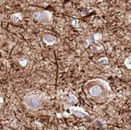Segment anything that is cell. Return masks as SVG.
Masks as SVG:
<instances>
[{"label": "cell", "instance_id": "obj_3", "mask_svg": "<svg viewBox=\"0 0 131 130\" xmlns=\"http://www.w3.org/2000/svg\"><path fill=\"white\" fill-rule=\"evenodd\" d=\"M25 103L27 107L31 110H37L41 103V99L36 95H30L25 98Z\"/></svg>", "mask_w": 131, "mask_h": 130}, {"label": "cell", "instance_id": "obj_5", "mask_svg": "<svg viewBox=\"0 0 131 130\" xmlns=\"http://www.w3.org/2000/svg\"><path fill=\"white\" fill-rule=\"evenodd\" d=\"M57 41V38L53 34H46L43 36V42L48 45H53Z\"/></svg>", "mask_w": 131, "mask_h": 130}, {"label": "cell", "instance_id": "obj_8", "mask_svg": "<svg viewBox=\"0 0 131 130\" xmlns=\"http://www.w3.org/2000/svg\"><path fill=\"white\" fill-rule=\"evenodd\" d=\"M124 64H125V65L127 67V68L130 69V56L126 59V61H125Z\"/></svg>", "mask_w": 131, "mask_h": 130}, {"label": "cell", "instance_id": "obj_9", "mask_svg": "<svg viewBox=\"0 0 131 130\" xmlns=\"http://www.w3.org/2000/svg\"><path fill=\"white\" fill-rule=\"evenodd\" d=\"M3 103V99L0 98V103Z\"/></svg>", "mask_w": 131, "mask_h": 130}, {"label": "cell", "instance_id": "obj_4", "mask_svg": "<svg viewBox=\"0 0 131 130\" xmlns=\"http://www.w3.org/2000/svg\"><path fill=\"white\" fill-rule=\"evenodd\" d=\"M69 110H70L71 113L74 114L77 117H82V119H90V115L84 111V109L82 108H79V107H70Z\"/></svg>", "mask_w": 131, "mask_h": 130}, {"label": "cell", "instance_id": "obj_2", "mask_svg": "<svg viewBox=\"0 0 131 130\" xmlns=\"http://www.w3.org/2000/svg\"><path fill=\"white\" fill-rule=\"evenodd\" d=\"M53 14L52 12L48 10H44L42 12H36L33 14V17L38 20L39 22H41L42 23H48L52 20Z\"/></svg>", "mask_w": 131, "mask_h": 130}, {"label": "cell", "instance_id": "obj_1", "mask_svg": "<svg viewBox=\"0 0 131 130\" xmlns=\"http://www.w3.org/2000/svg\"><path fill=\"white\" fill-rule=\"evenodd\" d=\"M84 89L87 96L92 99L103 100L114 95L108 82L101 78L89 80L84 85Z\"/></svg>", "mask_w": 131, "mask_h": 130}, {"label": "cell", "instance_id": "obj_6", "mask_svg": "<svg viewBox=\"0 0 131 130\" xmlns=\"http://www.w3.org/2000/svg\"><path fill=\"white\" fill-rule=\"evenodd\" d=\"M68 104H72V103H75L77 102V99L75 98V96H71L68 97Z\"/></svg>", "mask_w": 131, "mask_h": 130}, {"label": "cell", "instance_id": "obj_7", "mask_svg": "<svg viewBox=\"0 0 131 130\" xmlns=\"http://www.w3.org/2000/svg\"><path fill=\"white\" fill-rule=\"evenodd\" d=\"M108 62V58H107V57H102V58H101L100 60L97 61V64L103 65V64H107Z\"/></svg>", "mask_w": 131, "mask_h": 130}]
</instances>
